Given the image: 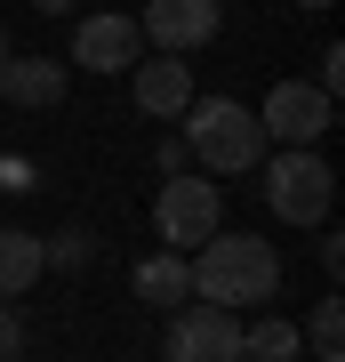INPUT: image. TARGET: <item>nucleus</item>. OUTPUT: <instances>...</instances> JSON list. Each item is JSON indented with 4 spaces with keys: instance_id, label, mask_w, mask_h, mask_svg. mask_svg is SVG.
<instances>
[{
    "instance_id": "nucleus-11",
    "label": "nucleus",
    "mask_w": 345,
    "mask_h": 362,
    "mask_svg": "<svg viewBox=\"0 0 345 362\" xmlns=\"http://www.w3.org/2000/svg\"><path fill=\"white\" fill-rule=\"evenodd\" d=\"M40 274H49V258H40V233L0 226V298H25Z\"/></svg>"
},
{
    "instance_id": "nucleus-8",
    "label": "nucleus",
    "mask_w": 345,
    "mask_h": 362,
    "mask_svg": "<svg viewBox=\"0 0 345 362\" xmlns=\"http://www.w3.org/2000/svg\"><path fill=\"white\" fill-rule=\"evenodd\" d=\"M137 57H145L137 16H89V25L73 33V65L80 73H128Z\"/></svg>"
},
{
    "instance_id": "nucleus-21",
    "label": "nucleus",
    "mask_w": 345,
    "mask_h": 362,
    "mask_svg": "<svg viewBox=\"0 0 345 362\" xmlns=\"http://www.w3.org/2000/svg\"><path fill=\"white\" fill-rule=\"evenodd\" d=\"M297 8H329V0H297Z\"/></svg>"
},
{
    "instance_id": "nucleus-22",
    "label": "nucleus",
    "mask_w": 345,
    "mask_h": 362,
    "mask_svg": "<svg viewBox=\"0 0 345 362\" xmlns=\"http://www.w3.org/2000/svg\"><path fill=\"white\" fill-rule=\"evenodd\" d=\"M8 362H25V354H8Z\"/></svg>"
},
{
    "instance_id": "nucleus-20",
    "label": "nucleus",
    "mask_w": 345,
    "mask_h": 362,
    "mask_svg": "<svg viewBox=\"0 0 345 362\" xmlns=\"http://www.w3.org/2000/svg\"><path fill=\"white\" fill-rule=\"evenodd\" d=\"M0 65H8V25H0Z\"/></svg>"
},
{
    "instance_id": "nucleus-2",
    "label": "nucleus",
    "mask_w": 345,
    "mask_h": 362,
    "mask_svg": "<svg viewBox=\"0 0 345 362\" xmlns=\"http://www.w3.org/2000/svg\"><path fill=\"white\" fill-rule=\"evenodd\" d=\"M185 153L209 169V177H241V169L265 161V129H257L249 105L233 97H193L185 105Z\"/></svg>"
},
{
    "instance_id": "nucleus-18",
    "label": "nucleus",
    "mask_w": 345,
    "mask_h": 362,
    "mask_svg": "<svg viewBox=\"0 0 345 362\" xmlns=\"http://www.w3.org/2000/svg\"><path fill=\"white\" fill-rule=\"evenodd\" d=\"M161 177H185V137H161Z\"/></svg>"
},
{
    "instance_id": "nucleus-10",
    "label": "nucleus",
    "mask_w": 345,
    "mask_h": 362,
    "mask_svg": "<svg viewBox=\"0 0 345 362\" xmlns=\"http://www.w3.org/2000/svg\"><path fill=\"white\" fill-rule=\"evenodd\" d=\"M0 97L25 105V113H49V105H64V65L56 57H8L0 65Z\"/></svg>"
},
{
    "instance_id": "nucleus-17",
    "label": "nucleus",
    "mask_w": 345,
    "mask_h": 362,
    "mask_svg": "<svg viewBox=\"0 0 345 362\" xmlns=\"http://www.w3.org/2000/svg\"><path fill=\"white\" fill-rule=\"evenodd\" d=\"M321 97H337L345 89V49H321V81H313Z\"/></svg>"
},
{
    "instance_id": "nucleus-19",
    "label": "nucleus",
    "mask_w": 345,
    "mask_h": 362,
    "mask_svg": "<svg viewBox=\"0 0 345 362\" xmlns=\"http://www.w3.org/2000/svg\"><path fill=\"white\" fill-rule=\"evenodd\" d=\"M32 8H40V16H64V8H73V0H32Z\"/></svg>"
},
{
    "instance_id": "nucleus-4",
    "label": "nucleus",
    "mask_w": 345,
    "mask_h": 362,
    "mask_svg": "<svg viewBox=\"0 0 345 362\" xmlns=\"http://www.w3.org/2000/svg\"><path fill=\"white\" fill-rule=\"evenodd\" d=\"M217 218H225V202H217V185H209V177H161L153 226H161L169 250H201L209 233H217Z\"/></svg>"
},
{
    "instance_id": "nucleus-16",
    "label": "nucleus",
    "mask_w": 345,
    "mask_h": 362,
    "mask_svg": "<svg viewBox=\"0 0 345 362\" xmlns=\"http://www.w3.org/2000/svg\"><path fill=\"white\" fill-rule=\"evenodd\" d=\"M8 354H25V314L0 298V362H8Z\"/></svg>"
},
{
    "instance_id": "nucleus-9",
    "label": "nucleus",
    "mask_w": 345,
    "mask_h": 362,
    "mask_svg": "<svg viewBox=\"0 0 345 362\" xmlns=\"http://www.w3.org/2000/svg\"><path fill=\"white\" fill-rule=\"evenodd\" d=\"M128 89H137V113H153V121H177L185 105H193V65L185 57H137L128 65Z\"/></svg>"
},
{
    "instance_id": "nucleus-7",
    "label": "nucleus",
    "mask_w": 345,
    "mask_h": 362,
    "mask_svg": "<svg viewBox=\"0 0 345 362\" xmlns=\"http://www.w3.org/2000/svg\"><path fill=\"white\" fill-rule=\"evenodd\" d=\"M161 354L169 362H241V322H233L225 306H193V314L169 322Z\"/></svg>"
},
{
    "instance_id": "nucleus-1",
    "label": "nucleus",
    "mask_w": 345,
    "mask_h": 362,
    "mask_svg": "<svg viewBox=\"0 0 345 362\" xmlns=\"http://www.w3.org/2000/svg\"><path fill=\"white\" fill-rule=\"evenodd\" d=\"M185 274H193V298L201 306H225V314L233 306H265L282 290V258H273L265 233H209Z\"/></svg>"
},
{
    "instance_id": "nucleus-5",
    "label": "nucleus",
    "mask_w": 345,
    "mask_h": 362,
    "mask_svg": "<svg viewBox=\"0 0 345 362\" xmlns=\"http://www.w3.org/2000/svg\"><path fill=\"white\" fill-rule=\"evenodd\" d=\"M329 121H337V97H321L313 81H282V89L257 105L265 145H273V137H282V145H321V137H329Z\"/></svg>"
},
{
    "instance_id": "nucleus-15",
    "label": "nucleus",
    "mask_w": 345,
    "mask_h": 362,
    "mask_svg": "<svg viewBox=\"0 0 345 362\" xmlns=\"http://www.w3.org/2000/svg\"><path fill=\"white\" fill-rule=\"evenodd\" d=\"M40 258L64 266V274H73V266H89V233H56V242H40Z\"/></svg>"
},
{
    "instance_id": "nucleus-3",
    "label": "nucleus",
    "mask_w": 345,
    "mask_h": 362,
    "mask_svg": "<svg viewBox=\"0 0 345 362\" xmlns=\"http://www.w3.org/2000/svg\"><path fill=\"white\" fill-rule=\"evenodd\" d=\"M265 202H273V218H289V226H321L329 202H337V169L321 161L313 145H289V153L265 169Z\"/></svg>"
},
{
    "instance_id": "nucleus-14",
    "label": "nucleus",
    "mask_w": 345,
    "mask_h": 362,
    "mask_svg": "<svg viewBox=\"0 0 345 362\" xmlns=\"http://www.w3.org/2000/svg\"><path fill=\"white\" fill-rule=\"evenodd\" d=\"M305 346H313L321 362H345V306H337V298H321V306H313V322H305Z\"/></svg>"
},
{
    "instance_id": "nucleus-13",
    "label": "nucleus",
    "mask_w": 345,
    "mask_h": 362,
    "mask_svg": "<svg viewBox=\"0 0 345 362\" xmlns=\"http://www.w3.org/2000/svg\"><path fill=\"white\" fill-rule=\"evenodd\" d=\"M241 362H297V322H249L241 330Z\"/></svg>"
},
{
    "instance_id": "nucleus-12",
    "label": "nucleus",
    "mask_w": 345,
    "mask_h": 362,
    "mask_svg": "<svg viewBox=\"0 0 345 362\" xmlns=\"http://www.w3.org/2000/svg\"><path fill=\"white\" fill-rule=\"evenodd\" d=\"M137 298H145L153 314H177L185 298H193V274H185L177 250H161V258H145V266H137Z\"/></svg>"
},
{
    "instance_id": "nucleus-6",
    "label": "nucleus",
    "mask_w": 345,
    "mask_h": 362,
    "mask_svg": "<svg viewBox=\"0 0 345 362\" xmlns=\"http://www.w3.org/2000/svg\"><path fill=\"white\" fill-rule=\"evenodd\" d=\"M225 25V8L217 0H145V16H137V33L153 40L161 57H185V49H209Z\"/></svg>"
}]
</instances>
